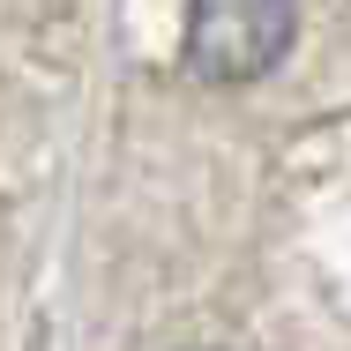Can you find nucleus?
Listing matches in <instances>:
<instances>
[{"label": "nucleus", "mask_w": 351, "mask_h": 351, "mask_svg": "<svg viewBox=\"0 0 351 351\" xmlns=\"http://www.w3.org/2000/svg\"><path fill=\"white\" fill-rule=\"evenodd\" d=\"M299 8L291 0H195L187 8V75L195 82H254L284 60Z\"/></svg>", "instance_id": "1"}]
</instances>
